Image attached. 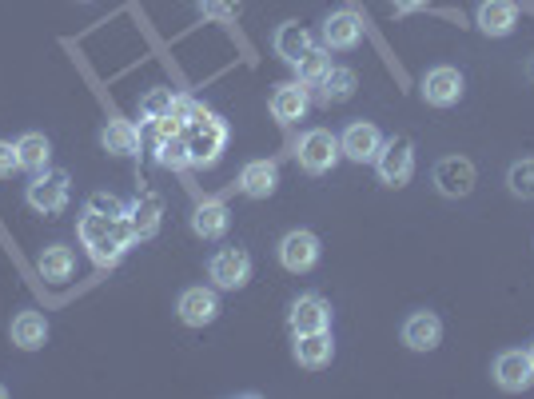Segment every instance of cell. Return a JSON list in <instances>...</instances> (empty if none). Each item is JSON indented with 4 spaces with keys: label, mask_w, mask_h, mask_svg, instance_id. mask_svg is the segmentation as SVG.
Returning <instances> with one entry per match:
<instances>
[{
    "label": "cell",
    "mask_w": 534,
    "mask_h": 399,
    "mask_svg": "<svg viewBox=\"0 0 534 399\" xmlns=\"http://www.w3.org/2000/svg\"><path fill=\"white\" fill-rule=\"evenodd\" d=\"M184 140H188V156H192V168H212L220 164L224 148H228V124L216 116V112H200L188 128H184Z\"/></svg>",
    "instance_id": "cell-1"
},
{
    "label": "cell",
    "mask_w": 534,
    "mask_h": 399,
    "mask_svg": "<svg viewBox=\"0 0 534 399\" xmlns=\"http://www.w3.org/2000/svg\"><path fill=\"white\" fill-rule=\"evenodd\" d=\"M339 156H343L339 152V136L327 132V128H307L299 136V144H295V160H299V168L307 176H327L339 164Z\"/></svg>",
    "instance_id": "cell-2"
},
{
    "label": "cell",
    "mask_w": 534,
    "mask_h": 399,
    "mask_svg": "<svg viewBox=\"0 0 534 399\" xmlns=\"http://www.w3.org/2000/svg\"><path fill=\"white\" fill-rule=\"evenodd\" d=\"M375 172H379V184H387V188L411 184V176H415V144L407 136L383 140V148L375 156Z\"/></svg>",
    "instance_id": "cell-3"
},
{
    "label": "cell",
    "mask_w": 534,
    "mask_h": 399,
    "mask_svg": "<svg viewBox=\"0 0 534 399\" xmlns=\"http://www.w3.org/2000/svg\"><path fill=\"white\" fill-rule=\"evenodd\" d=\"M68 184H72L68 172H48V168H44V172H36L32 184L24 188V200H28L32 212H40V216H56V212L68 208V196H72Z\"/></svg>",
    "instance_id": "cell-4"
},
{
    "label": "cell",
    "mask_w": 534,
    "mask_h": 399,
    "mask_svg": "<svg viewBox=\"0 0 534 399\" xmlns=\"http://www.w3.org/2000/svg\"><path fill=\"white\" fill-rule=\"evenodd\" d=\"M463 92H467V80H463V72L451 68V64H435V68H427L423 80H419V96H423L431 108H455V104L463 100Z\"/></svg>",
    "instance_id": "cell-5"
},
{
    "label": "cell",
    "mask_w": 534,
    "mask_h": 399,
    "mask_svg": "<svg viewBox=\"0 0 534 399\" xmlns=\"http://www.w3.org/2000/svg\"><path fill=\"white\" fill-rule=\"evenodd\" d=\"M491 376H495V384H499L503 392H511V396L531 392L534 388L531 352H523V348H507V352H499L495 364H491Z\"/></svg>",
    "instance_id": "cell-6"
},
{
    "label": "cell",
    "mask_w": 534,
    "mask_h": 399,
    "mask_svg": "<svg viewBox=\"0 0 534 399\" xmlns=\"http://www.w3.org/2000/svg\"><path fill=\"white\" fill-rule=\"evenodd\" d=\"M319 40L327 52H351L363 44V16L351 12V8H335L323 16V28H319Z\"/></svg>",
    "instance_id": "cell-7"
},
{
    "label": "cell",
    "mask_w": 534,
    "mask_h": 399,
    "mask_svg": "<svg viewBox=\"0 0 534 399\" xmlns=\"http://www.w3.org/2000/svg\"><path fill=\"white\" fill-rule=\"evenodd\" d=\"M279 264H283V272H291V276H303V272H311L315 264H319V236L315 232H307V228H291L283 240H279Z\"/></svg>",
    "instance_id": "cell-8"
},
{
    "label": "cell",
    "mask_w": 534,
    "mask_h": 399,
    "mask_svg": "<svg viewBox=\"0 0 534 399\" xmlns=\"http://www.w3.org/2000/svg\"><path fill=\"white\" fill-rule=\"evenodd\" d=\"M208 280L224 292H240L248 288L252 280V256L244 248H220L212 260H208Z\"/></svg>",
    "instance_id": "cell-9"
},
{
    "label": "cell",
    "mask_w": 534,
    "mask_h": 399,
    "mask_svg": "<svg viewBox=\"0 0 534 399\" xmlns=\"http://www.w3.org/2000/svg\"><path fill=\"white\" fill-rule=\"evenodd\" d=\"M431 180H435V192H439V196L463 200V196L475 192V180H479V176H475V164H471L467 156H443V160L435 164Z\"/></svg>",
    "instance_id": "cell-10"
},
{
    "label": "cell",
    "mask_w": 534,
    "mask_h": 399,
    "mask_svg": "<svg viewBox=\"0 0 534 399\" xmlns=\"http://www.w3.org/2000/svg\"><path fill=\"white\" fill-rule=\"evenodd\" d=\"M220 296H216V288H184L180 292V300H176V316L188 324V328H208V324H216L220 320Z\"/></svg>",
    "instance_id": "cell-11"
},
{
    "label": "cell",
    "mask_w": 534,
    "mask_h": 399,
    "mask_svg": "<svg viewBox=\"0 0 534 399\" xmlns=\"http://www.w3.org/2000/svg\"><path fill=\"white\" fill-rule=\"evenodd\" d=\"M379 148H383V132L371 120H351L343 128V136H339V152L347 160H355V164H375Z\"/></svg>",
    "instance_id": "cell-12"
},
{
    "label": "cell",
    "mask_w": 534,
    "mask_h": 399,
    "mask_svg": "<svg viewBox=\"0 0 534 399\" xmlns=\"http://www.w3.org/2000/svg\"><path fill=\"white\" fill-rule=\"evenodd\" d=\"M287 328L291 336H303V332H327L331 328V304L315 292L291 300V312H287Z\"/></svg>",
    "instance_id": "cell-13"
},
{
    "label": "cell",
    "mask_w": 534,
    "mask_h": 399,
    "mask_svg": "<svg viewBox=\"0 0 534 399\" xmlns=\"http://www.w3.org/2000/svg\"><path fill=\"white\" fill-rule=\"evenodd\" d=\"M475 24L483 36L491 40H503L519 28V0H479L475 8Z\"/></svg>",
    "instance_id": "cell-14"
},
{
    "label": "cell",
    "mask_w": 534,
    "mask_h": 399,
    "mask_svg": "<svg viewBox=\"0 0 534 399\" xmlns=\"http://www.w3.org/2000/svg\"><path fill=\"white\" fill-rule=\"evenodd\" d=\"M403 344L411 348V352H435L439 344H443V320L435 316V312H411L407 320H403Z\"/></svg>",
    "instance_id": "cell-15"
},
{
    "label": "cell",
    "mask_w": 534,
    "mask_h": 399,
    "mask_svg": "<svg viewBox=\"0 0 534 399\" xmlns=\"http://www.w3.org/2000/svg\"><path fill=\"white\" fill-rule=\"evenodd\" d=\"M267 108H271L275 124H295V120H303V116H307V108H311V92H307V84H299V80L279 84V88L271 92Z\"/></svg>",
    "instance_id": "cell-16"
},
{
    "label": "cell",
    "mask_w": 534,
    "mask_h": 399,
    "mask_svg": "<svg viewBox=\"0 0 534 399\" xmlns=\"http://www.w3.org/2000/svg\"><path fill=\"white\" fill-rule=\"evenodd\" d=\"M291 356H295L299 368L323 372V368L335 360V340H331V332H303V336H295Z\"/></svg>",
    "instance_id": "cell-17"
},
{
    "label": "cell",
    "mask_w": 534,
    "mask_h": 399,
    "mask_svg": "<svg viewBox=\"0 0 534 399\" xmlns=\"http://www.w3.org/2000/svg\"><path fill=\"white\" fill-rule=\"evenodd\" d=\"M8 340L20 348V352H40L48 344V320L40 312H16L12 324H8Z\"/></svg>",
    "instance_id": "cell-18"
},
{
    "label": "cell",
    "mask_w": 534,
    "mask_h": 399,
    "mask_svg": "<svg viewBox=\"0 0 534 399\" xmlns=\"http://www.w3.org/2000/svg\"><path fill=\"white\" fill-rule=\"evenodd\" d=\"M228 224H232V212H228L224 200H200L196 212H192V232L200 240H224Z\"/></svg>",
    "instance_id": "cell-19"
},
{
    "label": "cell",
    "mask_w": 534,
    "mask_h": 399,
    "mask_svg": "<svg viewBox=\"0 0 534 399\" xmlns=\"http://www.w3.org/2000/svg\"><path fill=\"white\" fill-rule=\"evenodd\" d=\"M275 188H279V168L271 160H248L240 168V192L248 200H267Z\"/></svg>",
    "instance_id": "cell-20"
},
{
    "label": "cell",
    "mask_w": 534,
    "mask_h": 399,
    "mask_svg": "<svg viewBox=\"0 0 534 399\" xmlns=\"http://www.w3.org/2000/svg\"><path fill=\"white\" fill-rule=\"evenodd\" d=\"M271 44H275V56L279 60H287V64H295L311 44H315V36L299 24V20H283L279 28H275V36H271Z\"/></svg>",
    "instance_id": "cell-21"
},
{
    "label": "cell",
    "mask_w": 534,
    "mask_h": 399,
    "mask_svg": "<svg viewBox=\"0 0 534 399\" xmlns=\"http://www.w3.org/2000/svg\"><path fill=\"white\" fill-rule=\"evenodd\" d=\"M100 148L112 156H136L140 152V128L132 120H108L100 128Z\"/></svg>",
    "instance_id": "cell-22"
},
{
    "label": "cell",
    "mask_w": 534,
    "mask_h": 399,
    "mask_svg": "<svg viewBox=\"0 0 534 399\" xmlns=\"http://www.w3.org/2000/svg\"><path fill=\"white\" fill-rule=\"evenodd\" d=\"M36 272H40L48 284H64V280H72V272H76V256H72V248H68V244H48V248L36 256Z\"/></svg>",
    "instance_id": "cell-23"
},
{
    "label": "cell",
    "mask_w": 534,
    "mask_h": 399,
    "mask_svg": "<svg viewBox=\"0 0 534 399\" xmlns=\"http://www.w3.org/2000/svg\"><path fill=\"white\" fill-rule=\"evenodd\" d=\"M16 160H20V172H44L48 160H52V140L44 132H24L16 140Z\"/></svg>",
    "instance_id": "cell-24"
},
{
    "label": "cell",
    "mask_w": 534,
    "mask_h": 399,
    "mask_svg": "<svg viewBox=\"0 0 534 399\" xmlns=\"http://www.w3.org/2000/svg\"><path fill=\"white\" fill-rule=\"evenodd\" d=\"M128 220H132V232L136 240H152L160 232V220H164V204L160 196H140L128 204Z\"/></svg>",
    "instance_id": "cell-25"
},
{
    "label": "cell",
    "mask_w": 534,
    "mask_h": 399,
    "mask_svg": "<svg viewBox=\"0 0 534 399\" xmlns=\"http://www.w3.org/2000/svg\"><path fill=\"white\" fill-rule=\"evenodd\" d=\"M315 88H319V104H327V108H331V104H347V100L355 96V88H359V76H355L351 68H339V64H335Z\"/></svg>",
    "instance_id": "cell-26"
},
{
    "label": "cell",
    "mask_w": 534,
    "mask_h": 399,
    "mask_svg": "<svg viewBox=\"0 0 534 399\" xmlns=\"http://www.w3.org/2000/svg\"><path fill=\"white\" fill-rule=\"evenodd\" d=\"M291 68H295L299 84L315 88V84H319V80H323V76H327V72H331L335 64H331V52H327L323 44H311V48H307V52H303V56H299V60H295Z\"/></svg>",
    "instance_id": "cell-27"
},
{
    "label": "cell",
    "mask_w": 534,
    "mask_h": 399,
    "mask_svg": "<svg viewBox=\"0 0 534 399\" xmlns=\"http://www.w3.org/2000/svg\"><path fill=\"white\" fill-rule=\"evenodd\" d=\"M507 192L515 200H534V156H523L507 168Z\"/></svg>",
    "instance_id": "cell-28"
},
{
    "label": "cell",
    "mask_w": 534,
    "mask_h": 399,
    "mask_svg": "<svg viewBox=\"0 0 534 399\" xmlns=\"http://www.w3.org/2000/svg\"><path fill=\"white\" fill-rule=\"evenodd\" d=\"M156 160H160L164 168H172V172L192 168V156H188V140H184V132H180V136H168V140H156Z\"/></svg>",
    "instance_id": "cell-29"
},
{
    "label": "cell",
    "mask_w": 534,
    "mask_h": 399,
    "mask_svg": "<svg viewBox=\"0 0 534 399\" xmlns=\"http://www.w3.org/2000/svg\"><path fill=\"white\" fill-rule=\"evenodd\" d=\"M172 88H152L144 100H140V120H148V124H156L160 116H168L172 112Z\"/></svg>",
    "instance_id": "cell-30"
},
{
    "label": "cell",
    "mask_w": 534,
    "mask_h": 399,
    "mask_svg": "<svg viewBox=\"0 0 534 399\" xmlns=\"http://www.w3.org/2000/svg\"><path fill=\"white\" fill-rule=\"evenodd\" d=\"M84 208L88 212H100V216H128V204H120L112 192H92Z\"/></svg>",
    "instance_id": "cell-31"
},
{
    "label": "cell",
    "mask_w": 534,
    "mask_h": 399,
    "mask_svg": "<svg viewBox=\"0 0 534 399\" xmlns=\"http://www.w3.org/2000/svg\"><path fill=\"white\" fill-rule=\"evenodd\" d=\"M244 8V0H200V12L208 20H236Z\"/></svg>",
    "instance_id": "cell-32"
},
{
    "label": "cell",
    "mask_w": 534,
    "mask_h": 399,
    "mask_svg": "<svg viewBox=\"0 0 534 399\" xmlns=\"http://www.w3.org/2000/svg\"><path fill=\"white\" fill-rule=\"evenodd\" d=\"M12 172H20V160H16V144H4V140H0V180H8Z\"/></svg>",
    "instance_id": "cell-33"
},
{
    "label": "cell",
    "mask_w": 534,
    "mask_h": 399,
    "mask_svg": "<svg viewBox=\"0 0 534 399\" xmlns=\"http://www.w3.org/2000/svg\"><path fill=\"white\" fill-rule=\"evenodd\" d=\"M395 4V12L399 16H407V12H419V8H427V0H391Z\"/></svg>",
    "instance_id": "cell-34"
},
{
    "label": "cell",
    "mask_w": 534,
    "mask_h": 399,
    "mask_svg": "<svg viewBox=\"0 0 534 399\" xmlns=\"http://www.w3.org/2000/svg\"><path fill=\"white\" fill-rule=\"evenodd\" d=\"M4 396H8V388H4V384H0V399H4Z\"/></svg>",
    "instance_id": "cell-35"
},
{
    "label": "cell",
    "mask_w": 534,
    "mask_h": 399,
    "mask_svg": "<svg viewBox=\"0 0 534 399\" xmlns=\"http://www.w3.org/2000/svg\"><path fill=\"white\" fill-rule=\"evenodd\" d=\"M527 352H531V364H534V344H531V348H527Z\"/></svg>",
    "instance_id": "cell-36"
}]
</instances>
